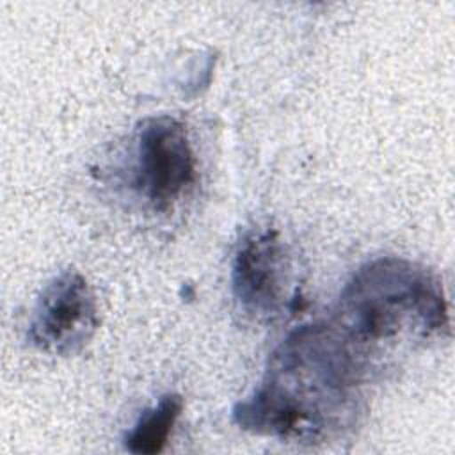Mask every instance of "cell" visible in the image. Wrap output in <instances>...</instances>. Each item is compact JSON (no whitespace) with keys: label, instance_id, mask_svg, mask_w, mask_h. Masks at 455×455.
Listing matches in <instances>:
<instances>
[{"label":"cell","instance_id":"cell-1","mask_svg":"<svg viewBox=\"0 0 455 455\" xmlns=\"http://www.w3.org/2000/svg\"><path fill=\"white\" fill-rule=\"evenodd\" d=\"M366 366L332 323L302 325L272 352L259 386L231 418L258 435L327 441L355 421Z\"/></svg>","mask_w":455,"mask_h":455},{"label":"cell","instance_id":"cell-2","mask_svg":"<svg viewBox=\"0 0 455 455\" xmlns=\"http://www.w3.org/2000/svg\"><path fill=\"white\" fill-rule=\"evenodd\" d=\"M332 325L366 363L384 343L398 338L448 334L443 283L405 258L371 259L345 284Z\"/></svg>","mask_w":455,"mask_h":455},{"label":"cell","instance_id":"cell-3","mask_svg":"<svg viewBox=\"0 0 455 455\" xmlns=\"http://www.w3.org/2000/svg\"><path fill=\"white\" fill-rule=\"evenodd\" d=\"M100 327L96 295L76 270H64L41 290L28 322L27 339L52 355H75Z\"/></svg>","mask_w":455,"mask_h":455},{"label":"cell","instance_id":"cell-4","mask_svg":"<svg viewBox=\"0 0 455 455\" xmlns=\"http://www.w3.org/2000/svg\"><path fill=\"white\" fill-rule=\"evenodd\" d=\"M290 254L277 231L247 233L231 263V290L238 307L254 318L277 316L290 300Z\"/></svg>","mask_w":455,"mask_h":455},{"label":"cell","instance_id":"cell-5","mask_svg":"<svg viewBox=\"0 0 455 455\" xmlns=\"http://www.w3.org/2000/svg\"><path fill=\"white\" fill-rule=\"evenodd\" d=\"M137 176L155 210L171 208L196 180L194 151L185 126L171 116H153L137 128Z\"/></svg>","mask_w":455,"mask_h":455},{"label":"cell","instance_id":"cell-6","mask_svg":"<svg viewBox=\"0 0 455 455\" xmlns=\"http://www.w3.org/2000/svg\"><path fill=\"white\" fill-rule=\"evenodd\" d=\"M183 411V398L178 393H165L158 402L146 409L135 425L123 437L124 450L135 455L160 453Z\"/></svg>","mask_w":455,"mask_h":455}]
</instances>
